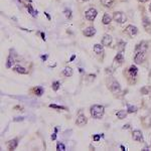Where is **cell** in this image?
Returning a JSON list of instances; mask_svg holds the SVG:
<instances>
[{
	"label": "cell",
	"instance_id": "cell-1",
	"mask_svg": "<svg viewBox=\"0 0 151 151\" xmlns=\"http://www.w3.org/2000/svg\"><path fill=\"white\" fill-rule=\"evenodd\" d=\"M104 112H105V109L103 106L100 105H94L91 107V115L95 118V119H100L103 117L104 115Z\"/></svg>",
	"mask_w": 151,
	"mask_h": 151
},
{
	"label": "cell",
	"instance_id": "cell-2",
	"mask_svg": "<svg viewBox=\"0 0 151 151\" xmlns=\"http://www.w3.org/2000/svg\"><path fill=\"white\" fill-rule=\"evenodd\" d=\"M113 18H114V20H115L116 22H118V23H124L126 21V19H127L125 13H123V12H121V11L115 12L114 15H113Z\"/></svg>",
	"mask_w": 151,
	"mask_h": 151
},
{
	"label": "cell",
	"instance_id": "cell-3",
	"mask_svg": "<svg viewBox=\"0 0 151 151\" xmlns=\"http://www.w3.org/2000/svg\"><path fill=\"white\" fill-rule=\"evenodd\" d=\"M145 58H146L145 51H139V52H136L135 57H134V62L137 65H140V64H142L145 61Z\"/></svg>",
	"mask_w": 151,
	"mask_h": 151
},
{
	"label": "cell",
	"instance_id": "cell-4",
	"mask_svg": "<svg viewBox=\"0 0 151 151\" xmlns=\"http://www.w3.org/2000/svg\"><path fill=\"white\" fill-rule=\"evenodd\" d=\"M97 14H98V12H97V10H96L95 8H90V9L87 10V12H86V18H87L88 20L93 21V20L96 18Z\"/></svg>",
	"mask_w": 151,
	"mask_h": 151
},
{
	"label": "cell",
	"instance_id": "cell-5",
	"mask_svg": "<svg viewBox=\"0 0 151 151\" xmlns=\"http://www.w3.org/2000/svg\"><path fill=\"white\" fill-rule=\"evenodd\" d=\"M123 62H124V56H123V53L120 51L119 53H117V55L114 58V68L121 66L123 64Z\"/></svg>",
	"mask_w": 151,
	"mask_h": 151
},
{
	"label": "cell",
	"instance_id": "cell-6",
	"mask_svg": "<svg viewBox=\"0 0 151 151\" xmlns=\"http://www.w3.org/2000/svg\"><path fill=\"white\" fill-rule=\"evenodd\" d=\"M132 137L135 141H138V142H143L144 139H143V135H142V132L139 131V130H134L133 133H132Z\"/></svg>",
	"mask_w": 151,
	"mask_h": 151
},
{
	"label": "cell",
	"instance_id": "cell-7",
	"mask_svg": "<svg viewBox=\"0 0 151 151\" xmlns=\"http://www.w3.org/2000/svg\"><path fill=\"white\" fill-rule=\"evenodd\" d=\"M125 31L130 35V36H134V35H136L137 34V32H138V29H137V27L136 26H133V25H128L127 27H126Z\"/></svg>",
	"mask_w": 151,
	"mask_h": 151
},
{
	"label": "cell",
	"instance_id": "cell-8",
	"mask_svg": "<svg viewBox=\"0 0 151 151\" xmlns=\"http://www.w3.org/2000/svg\"><path fill=\"white\" fill-rule=\"evenodd\" d=\"M110 90L114 93V94H117V93H119L120 92V85H119V83L117 82V81H113V83L110 85Z\"/></svg>",
	"mask_w": 151,
	"mask_h": 151
},
{
	"label": "cell",
	"instance_id": "cell-9",
	"mask_svg": "<svg viewBox=\"0 0 151 151\" xmlns=\"http://www.w3.org/2000/svg\"><path fill=\"white\" fill-rule=\"evenodd\" d=\"M146 50H147V42H145V41H141L135 48V52H139V51H145L146 52Z\"/></svg>",
	"mask_w": 151,
	"mask_h": 151
},
{
	"label": "cell",
	"instance_id": "cell-10",
	"mask_svg": "<svg viewBox=\"0 0 151 151\" xmlns=\"http://www.w3.org/2000/svg\"><path fill=\"white\" fill-rule=\"evenodd\" d=\"M111 43H112V37H111V35L105 34L104 37H103V39H102V44L105 46V47H109V46H111Z\"/></svg>",
	"mask_w": 151,
	"mask_h": 151
},
{
	"label": "cell",
	"instance_id": "cell-11",
	"mask_svg": "<svg viewBox=\"0 0 151 151\" xmlns=\"http://www.w3.org/2000/svg\"><path fill=\"white\" fill-rule=\"evenodd\" d=\"M76 123H77L79 126L85 125V124L87 123V118H86V116L83 115V114H80V115L77 117V121H76Z\"/></svg>",
	"mask_w": 151,
	"mask_h": 151
},
{
	"label": "cell",
	"instance_id": "cell-12",
	"mask_svg": "<svg viewBox=\"0 0 151 151\" xmlns=\"http://www.w3.org/2000/svg\"><path fill=\"white\" fill-rule=\"evenodd\" d=\"M96 33V29L94 28V27H87L85 30H84V34L86 35V36H88V37H90V36H93L94 34Z\"/></svg>",
	"mask_w": 151,
	"mask_h": 151
},
{
	"label": "cell",
	"instance_id": "cell-13",
	"mask_svg": "<svg viewBox=\"0 0 151 151\" xmlns=\"http://www.w3.org/2000/svg\"><path fill=\"white\" fill-rule=\"evenodd\" d=\"M18 145V142H17V139H13V140H10L8 143H7V148L9 150H14Z\"/></svg>",
	"mask_w": 151,
	"mask_h": 151
},
{
	"label": "cell",
	"instance_id": "cell-14",
	"mask_svg": "<svg viewBox=\"0 0 151 151\" xmlns=\"http://www.w3.org/2000/svg\"><path fill=\"white\" fill-rule=\"evenodd\" d=\"M143 26L147 32H151V22L147 17H143Z\"/></svg>",
	"mask_w": 151,
	"mask_h": 151
},
{
	"label": "cell",
	"instance_id": "cell-15",
	"mask_svg": "<svg viewBox=\"0 0 151 151\" xmlns=\"http://www.w3.org/2000/svg\"><path fill=\"white\" fill-rule=\"evenodd\" d=\"M128 72H129V75H130L131 78H135V77L137 76V73H138V69H137L135 66H131V67L129 68Z\"/></svg>",
	"mask_w": 151,
	"mask_h": 151
},
{
	"label": "cell",
	"instance_id": "cell-16",
	"mask_svg": "<svg viewBox=\"0 0 151 151\" xmlns=\"http://www.w3.org/2000/svg\"><path fill=\"white\" fill-rule=\"evenodd\" d=\"M111 20H112V17H111V15L110 14H108V13H105L104 14V16H103V23L104 24H109L110 22H111Z\"/></svg>",
	"mask_w": 151,
	"mask_h": 151
},
{
	"label": "cell",
	"instance_id": "cell-17",
	"mask_svg": "<svg viewBox=\"0 0 151 151\" xmlns=\"http://www.w3.org/2000/svg\"><path fill=\"white\" fill-rule=\"evenodd\" d=\"M94 51L96 52V53H98V54H101V53H103L104 52V49H103V46H101V44H95L94 46Z\"/></svg>",
	"mask_w": 151,
	"mask_h": 151
},
{
	"label": "cell",
	"instance_id": "cell-18",
	"mask_svg": "<svg viewBox=\"0 0 151 151\" xmlns=\"http://www.w3.org/2000/svg\"><path fill=\"white\" fill-rule=\"evenodd\" d=\"M116 116L119 118V119H124L126 118V116H127V112L124 111V110H120V111H118L117 113H116Z\"/></svg>",
	"mask_w": 151,
	"mask_h": 151
},
{
	"label": "cell",
	"instance_id": "cell-19",
	"mask_svg": "<svg viewBox=\"0 0 151 151\" xmlns=\"http://www.w3.org/2000/svg\"><path fill=\"white\" fill-rule=\"evenodd\" d=\"M14 71H15L16 73H18V74H27V73H28L26 69L22 68V67H19V66L15 67V68H14Z\"/></svg>",
	"mask_w": 151,
	"mask_h": 151
},
{
	"label": "cell",
	"instance_id": "cell-20",
	"mask_svg": "<svg viewBox=\"0 0 151 151\" xmlns=\"http://www.w3.org/2000/svg\"><path fill=\"white\" fill-rule=\"evenodd\" d=\"M101 3L105 6V7H111L114 3V0H101Z\"/></svg>",
	"mask_w": 151,
	"mask_h": 151
},
{
	"label": "cell",
	"instance_id": "cell-21",
	"mask_svg": "<svg viewBox=\"0 0 151 151\" xmlns=\"http://www.w3.org/2000/svg\"><path fill=\"white\" fill-rule=\"evenodd\" d=\"M63 74L66 76V77H72V76H73V70H72L71 68L67 67V68H66V69L64 70Z\"/></svg>",
	"mask_w": 151,
	"mask_h": 151
},
{
	"label": "cell",
	"instance_id": "cell-22",
	"mask_svg": "<svg viewBox=\"0 0 151 151\" xmlns=\"http://www.w3.org/2000/svg\"><path fill=\"white\" fill-rule=\"evenodd\" d=\"M13 63H14V59H13L12 55L10 54V55L8 56V59H7V64H6V67H7V68H11V67H12V65H13Z\"/></svg>",
	"mask_w": 151,
	"mask_h": 151
},
{
	"label": "cell",
	"instance_id": "cell-23",
	"mask_svg": "<svg viewBox=\"0 0 151 151\" xmlns=\"http://www.w3.org/2000/svg\"><path fill=\"white\" fill-rule=\"evenodd\" d=\"M26 7H27V10L29 11V13H30L32 16H36V14H37V11L35 12V11L33 10V8H32V6H31V5L27 4V5H26Z\"/></svg>",
	"mask_w": 151,
	"mask_h": 151
},
{
	"label": "cell",
	"instance_id": "cell-24",
	"mask_svg": "<svg viewBox=\"0 0 151 151\" xmlns=\"http://www.w3.org/2000/svg\"><path fill=\"white\" fill-rule=\"evenodd\" d=\"M59 87H61L59 82H53L52 83V89H53V91H57L59 89Z\"/></svg>",
	"mask_w": 151,
	"mask_h": 151
},
{
	"label": "cell",
	"instance_id": "cell-25",
	"mask_svg": "<svg viewBox=\"0 0 151 151\" xmlns=\"http://www.w3.org/2000/svg\"><path fill=\"white\" fill-rule=\"evenodd\" d=\"M42 93H43V89H42V88L38 87V88L35 89V95H36V96H41Z\"/></svg>",
	"mask_w": 151,
	"mask_h": 151
},
{
	"label": "cell",
	"instance_id": "cell-26",
	"mask_svg": "<svg viewBox=\"0 0 151 151\" xmlns=\"http://www.w3.org/2000/svg\"><path fill=\"white\" fill-rule=\"evenodd\" d=\"M118 49H119L120 51L125 50V42L124 41H119L118 42Z\"/></svg>",
	"mask_w": 151,
	"mask_h": 151
},
{
	"label": "cell",
	"instance_id": "cell-27",
	"mask_svg": "<svg viewBox=\"0 0 151 151\" xmlns=\"http://www.w3.org/2000/svg\"><path fill=\"white\" fill-rule=\"evenodd\" d=\"M137 111V108L134 106H128V113H135Z\"/></svg>",
	"mask_w": 151,
	"mask_h": 151
},
{
	"label": "cell",
	"instance_id": "cell-28",
	"mask_svg": "<svg viewBox=\"0 0 151 151\" xmlns=\"http://www.w3.org/2000/svg\"><path fill=\"white\" fill-rule=\"evenodd\" d=\"M65 14H66L67 18H72V11L70 9H66L65 10Z\"/></svg>",
	"mask_w": 151,
	"mask_h": 151
},
{
	"label": "cell",
	"instance_id": "cell-29",
	"mask_svg": "<svg viewBox=\"0 0 151 151\" xmlns=\"http://www.w3.org/2000/svg\"><path fill=\"white\" fill-rule=\"evenodd\" d=\"M56 149H57V150H65L66 147H65V145H64L63 143H57V145H56Z\"/></svg>",
	"mask_w": 151,
	"mask_h": 151
},
{
	"label": "cell",
	"instance_id": "cell-30",
	"mask_svg": "<svg viewBox=\"0 0 151 151\" xmlns=\"http://www.w3.org/2000/svg\"><path fill=\"white\" fill-rule=\"evenodd\" d=\"M50 108H55V109H66L65 107H62V106H57V105H54V104H50Z\"/></svg>",
	"mask_w": 151,
	"mask_h": 151
},
{
	"label": "cell",
	"instance_id": "cell-31",
	"mask_svg": "<svg viewBox=\"0 0 151 151\" xmlns=\"http://www.w3.org/2000/svg\"><path fill=\"white\" fill-rule=\"evenodd\" d=\"M93 139H94V141H99L100 140V135H95Z\"/></svg>",
	"mask_w": 151,
	"mask_h": 151
},
{
	"label": "cell",
	"instance_id": "cell-32",
	"mask_svg": "<svg viewBox=\"0 0 151 151\" xmlns=\"http://www.w3.org/2000/svg\"><path fill=\"white\" fill-rule=\"evenodd\" d=\"M55 138H56V135H55V133H54V134L51 136V139H52V140H55Z\"/></svg>",
	"mask_w": 151,
	"mask_h": 151
},
{
	"label": "cell",
	"instance_id": "cell-33",
	"mask_svg": "<svg viewBox=\"0 0 151 151\" xmlns=\"http://www.w3.org/2000/svg\"><path fill=\"white\" fill-rule=\"evenodd\" d=\"M41 57H42V59H44V61H46V59H47V56H46V55H42V56H41Z\"/></svg>",
	"mask_w": 151,
	"mask_h": 151
},
{
	"label": "cell",
	"instance_id": "cell-34",
	"mask_svg": "<svg viewBox=\"0 0 151 151\" xmlns=\"http://www.w3.org/2000/svg\"><path fill=\"white\" fill-rule=\"evenodd\" d=\"M76 57V55H73V56H72V57H71V61H73V59H74V58H75Z\"/></svg>",
	"mask_w": 151,
	"mask_h": 151
},
{
	"label": "cell",
	"instance_id": "cell-35",
	"mask_svg": "<svg viewBox=\"0 0 151 151\" xmlns=\"http://www.w3.org/2000/svg\"><path fill=\"white\" fill-rule=\"evenodd\" d=\"M140 2H146V1H148V0H139Z\"/></svg>",
	"mask_w": 151,
	"mask_h": 151
},
{
	"label": "cell",
	"instance_id": "cell-36",
	"mask_svg": "<svg viewBox=\"0 0 151 151\" xmlns=\"http://www.w3.org/2000/svg\"><path fill=\"white\" fill-rule=\"evenodd\" d=\"M80 1H82V2H86V1H89V0H80Z\"/></svg>",
	"mask_w": 151,
	"mask_h": 151
},
{
	"label": "cell",
	"instance_id": "cell-37",
	"mask_svg": "<svg viewBox=\"0 0 151 151\" xmlns=\"http://www.w3.org/2000/svg\"><path fill=\"white\" fill-rule=\"evenodd\" d=\"M149 10H150V12H151V3H150V6H149Z\"/></svg>",
	"mask_w": 151,
	"mask_h": 151
},
{
	"label": "cell",
	"instance_id": "cell-38",
	"mask_svg": "<svg viewBox=\"0 0 151 151\" xmlns=\"http://www.w3.org/2000/svg\"><path fill=\"white\" fill-rule=\"evenodd\" d=\"M149 76H150V78H151V71H150V73H149Z\"/></svg>",
	"mask_w": 151,
	"mask_h": 151
},
{
	"label": "cell",
	"instance_id": "cell-39",
	"mask_svg": "<svg viewBox=\"0 0 151 151\" xmlns=\"http://www.w3.org/2000/svg\"><path fill=\"white\" fill-rule=\"evenodd\" d=\"M20 1H21V2H24V0H20Z\"/></svg>",
	"mask_w": 151,
	"mask_h": 151
},
{
	"label": "cell",
	"instance_id": "cell-40",
	"mask_svg": "<svg viewBox=\"0 0 151 151\" xmlns=\"http://www.w3.org/2000/svg\"><path fill=\"white\" fill-rule=\"evenodd\" d=\"M122 1H127V0H122Z\"/></svg>",
	"mask_w": 151,
	"mask_h": 151
}]
</instances>
